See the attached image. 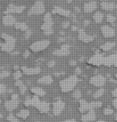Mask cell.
<instances>
[{
    "mask_svg": "<svg viewBox=\"0 0 117 122\" xmlns=\"http://www.w3.org/2000/svg\"><path fill=\"white\" fill-rule=\"evenodd\" d=\"M71 29H72V30H79L78 27H76L75 26H72V27H71Z\"/></svg>",
    "mask_w": 117,
    "mask_h": 122,
    "instance_id": "f5cc1de1",
    "label": "cell"
},
{
    "mask_svg": "<svg viewBox=\"0 0 117 122\" xmlns=\"http://www.w3.org/2000/svg\"><path fill=\"white\" fill-rule=\"evenodd\" d=\"M103 94H104V89L99 88L94 92V94H93V97L94 98H99V97H101Z\"/></svg>",
    "mask_w": 117,
    "mask_h": 122,
    "instance_id": "f1b7e54d",
    "label": "cell"
},
{
    "mask_svg": "<svg viewBox=\"0 0 117 122\" xmlns=\"http://www.w3.org/2000/svg\"><path fill=\"white\" fill-rule=\"evenodd\" d=\"M96 8H97L96 2L92 1V2H89V3H87L84 4L83 10L85 13H91V12L94 11Z\"/></svg>",
    "mask_w": 117,
    "mask_h": 122,
    "instance_id": "e0dca14e",
    "label": "cell"
},
{
    "mask_svg": "<svg viewBox=\"0 0 117 122\" xmlns=\"http://www.w3.org/2000/svg\"><path fill=\"white\" fill-rule=\"evenodd\" d=\"M63 122H76L74 120H69V121H63Z\"/></svg>",
    "mask_w": 117,
    "mask_h": 122,
    "instance_id": "11a10c76",
    "label": "cell"
},
{
    "mask_svg": "<svg viewBox=\"0 0 117 122\" xmlns=\"http://www.w3.org/2000/svg\"><path fill=\"white\" fill-rule=\"evenodd\" d=\"M19 92H20V94L21 95H23L25 94V92H27V87L25 86V84H21L20 86L19 87Z\"/></svg>",
    "mask_w": 117,
    "mask_h": 122,
    "instance_id": "e575fe53",
    "label": "cell"
},
{
    "mask_svg": "<svg viewBox=\"0 0 117 122\" xmlns=\"http://www.w3.org/2000/svg\"><path fill=\"white\" fill-rule=\"evenodd\" d=\"M50 44V41L44 40H39L37 42H34L30 46V49L33 52H39L43 50L46 49Z\"/></svg>",
    "mask_w": 117,
    "mask_h": 122,
    "instance_id": "277c9868",
    "label": "cell"
},
{
    "mask_svg": "<svg viewBox=\"0 0 117 122\" xmlns=\"http://www.w3.org/2000/svg\"><path fill=\"white\" fill-rule=\"evenodd\" d=\"M52 13H54V14H58L64 17H69L71 15L69 10L63 9V8L59 7V6H55L54 9L52 10Z\"/></svg>",
    "mask_w": 117,
    "mask_h": 122,
    "instance_id": "ffe728a7",
    "label": "cell"
},
{
    "mask_svg": "<svg viewBox=\"0 0 117 122\" xmlns=\"http://www.w3.org/2000/svg\"><path fill=\"white\" fill-rule=\"evenodd\" d=\"M116 46V43L114 42H107L104 43V44H103L100 47V49L102 51H110V50H112L113 47Z\"/></svg>",
    "mask_w": 117,
    "mask_h": 122,
    "instance_id": "d4e9b609",
    "label": "cell"
},
{
    "mask_svg": "<svg viewBox=\"0 0 117 122\" xmlns=\"http://www.w3.org/2000/svg\"><path fill=\"white\" fill-rule=\"evenodd\" d=\"M75 11L76 12V13H79L80 12V9H79V7H77V6H76V7H75Z\"/></svg>",
    "mask_w": 117,
    "mask_h": 122,
    "instance_id": "816d5d0a",
    "label": "cell"
},
{
    "mask_svg": "<svg viewBox=\"0 0 117 122\" xmlns=\"http://www.w3.org/2000/svg\"><path fill=\"white\" fill-rule=\"evenodd\" d=\"M53 82V78L51 76H45L38 80V83L40 84H51Z\"/></svg>",
    "mask_w": 117,
    "mask_h": 122,
    "instance_id": "603a6c76",
    "label": "cell"
},
{
    "mask_svg": "<svg viewBox=\"0 0 117 122\" xmlns=\"http://www.w3.org/2000/svg\"><path fill=\"white\" fill-rule=\"evenodd\" d=\"M91 105V108L92 109H94V108H100L102 106V102L100 101H92L90 103Z\"/></svg>",
    "mask_w": 117,
    "mask_h": 122,
    "instance_id": "f546056e",
    "label": "cell"
},
{
    "mask_svg": "<svg viewBox=\"0 0 117 122\" xmlns=\"http://www.w3.org/2000/svg\"><path fill=\"white\" fill-rule=\"evenodd\" d=\"M78 83V77L76 76H71L66 79L63 80L59 83V86L63 92H68L73 90Z\"/></svg>",
    "mask_w": 117,
    "mask_h": 122,
    "instance_id": "6da1fadb",
    "label": "cell"
},
{
    "mask_svg": "<svg viewBox=\"0 0 117 122\" xmlns=\"http://www.w3.org/2000/svg\"><path fill=\"white\" fill-rule=\"evenodd\" d=\"M22 71H23V73L26 74V75H37L40 72V67H32V68H30V67H21Z\"/></svg>",
    "mask_w": 117,
    "mask_h": 122,
    "instance_id": "5bb4252c",
    "label": "cell"
},
{
    "mask_svg": "<svg viewBox=\"0 0 117 122\" xmlns=\"http://www.w3.org/2000/svg\"><path fill=\"white\" fill-rule=\"evenodd\" d=\"M10 71H6V70L2 71L1 72H0V79H4V78H6V77H8V76H10Z\"/></svg>",
    "mask_w": 117,
    "mask_h": 122,
    "instance_id": "d6a6232c",
    "label": "cell"
},
{
    "mask_svg": "<svg viewBox=\"0 0 117 122\" xmlns=\"http://www.w3.org/2000/svg\"><path fill=\"white\" fill-rule=\"evenodd\" d=\"M23 84V83L22 82L21 80H16V82H15V86H18V87H19V86L21 85V84Z\"/></svg>",
    "mask_w": 117,
    "mask_h": 122,
    "instance_id": "c3c4849f",
    "label": "cell"
},
{
    "mask_svg": "<svg viewBox=\"0 0 117 122\" xmlns=\"http://www.w3.org/2000/svg\"><path fill=\"white\" fill-rule=\"evenodd\" d=\"M29 56H30V51H28V50H27V51H25V52L23 53V57H24L25 59H27Z\"/></svg>",
    "mask_w": 117,
    "mask_h": 122,
    "instance_id": "f6af8a7d",
    "label": "cell"
},
{
    "mask_svg": "<svg viewBox=\"0 0 117 122\" xmlns=\"http://www.w3.org/2000/svg\"><path fill=\"white\" fill-rule=\"evenodd\" d=\"M69 26H70V23H69L68 21H66V22H63V23H62V27L63 28H68Z\"/></svg>",
    "mask_w": 117,
    "mask_h": 122,
    "instance_id": "b9f144b4",
    "label": "cell"
},
{
    "mask_svg": "<svg viewBox=\"0 0 117 122\" xmlns=\"http://www.w3.org/2000/svg\"><path fill=\"white\" fill-rule=\"evenodd\" d=\"M90 24V21L89 20H84L83 21V25L85 26V27H87V26H88Z\"/></svg>",
    "mask_w": 117,
    "mask_h": 122,
    "instance_id": "f907efd6",
    "label": "cell"
},
{
    "mask_svg": "<svg viewBox=\"0 0 117 122\" xmlns=\"http://www.w3.org/2000/svg\"><path fill=\"white\" fill-rule=\"evenodd\" d=\"M1 37L5 40V43L0 44V48H1L2 51L6 52L12 51L15 49V39L11 36H9V35L5 33L2 34Z\"/></svg>",
    "mask_w": 117,
    "mask_h": 122,
    "instance_id": "7a4b0ae2",
    "label": "cell"
},
{
    "mask_svg": "<svg viewBox=\"0 0 117 122\" xmlns=\"http://www.w3.org/2000/svg\"><path fill=\"white\" fill-rule=\"evenodd\" d=\"M64 40H65V39H64V38H62V37H60V38L58 40V42H63Z\"/></svg>",
    "mask_w": 117,
    "mask_h": 122,
    "instance_id": "db71d44e",
    "label": "cell"
},
{
    "mask_svg": "<svg viewBox=\"0 0 117 122\" xmlns=\"http://www.w3.org/2000/svg\"><path fill=\"white\" fill-rule=\"evenodd\" d=\"M45 11V5L42 1H37L35 2V3L30 8L29 11H28V15H39L43 14Z\"/></svg>",
    "mask_w": 117,
    "mask_h": 122,
    "instance_id": "3957f363",
    "label": "cell"
},
{
    "mask_svg": "<svg viewBox=\"0 0 117 122\" xmlns=\"http://www.w3.org/2000/svg\"><path fill=\"white\" fill-rule=\"evenodd\" d=\"M55 64H56V62L55 60H51V61H49V62H48L47 66H48L49 67H55Z\"/></svg>",
    "mask_w": 117,
    "mask_h": 122,
    "instance_id": "60d3db41",
    "label": "cell"
},
{
    "mask_svg": "<svg viewBox=\"0 0 117 122\" xmlns=\"http://www.w3.org/2000/svg\"><path fill=\"white\" fill-rule=\"evenodd\" d=\"M18 68H19V67H17V66L15 67V70H16V69H18Z\"/></svg>",
    "mask_w": 117,
    "mask_h": 122,
    "instance_id": "6f0895ef",
    "label": "cell"
},
{
    "mask_svg": "<svg viewBox=\"0 0 117 122\" xmlns=\"http://www.w3.org/2000/svg\"><path fill=\"white\" fill-rule=\"evenodd\" d=\"M11 99H12V100H18V99H19L18 95H17V94H13V95L11 96Z\"/></svg>",
    "mask_w": 117,
    "mask_h": 122,
    "instance_id": "681fc988",
    "label": "cell"
},
{
    "mask_svg": "<svg viewBox=\"0 0 117 122\" xmlns=\"http://www.w3.org/2000/svg\"><path fill=\"white\" fill-rule=\"evenodd\" d=\"M6 91V87L3 84H0V95L5 93Z\"/></svg>",
    "mask_w": 117,
    "mask_h": 122,
    "instance_id": "ab89813d",
    "label": "cell"
},
{
    "mask_svg": "<svg viewBox=\"0 0 117 122\" xmlns=\"http://www.w3.org/2000/svg\"><path fill=\"white\" fill-rule=\"evenodd\" d=\"M106 18H107V21L108 22V23H113L116 20V17H115L114 15H112V14H108V15H107Z\"/></svg>",
    "mask_w": 117,
    "mask_h": 122,
    "instance_id": "1f68e13d",
    "label": "cell"
},
{
    "mask_svg": "<svg viewBox=\"0 0 117 122\" xmlns=\"http://www.w3.org/2000/svg\"><path fill=\"white\" fill-rule=\"evenodd\" d=\"M19 100H10L5 102V108L7 111H13L18 107Z\"/></svg>",
    "mask_w": 117,
    "mask_h": 122,
    "instance_id": "9a60e30c",
    "label": "cell"
},
{
    "mask_svg": "<svg viewBox=\"0 0 117 122\" xmlns=\"http://www.w3.org/2000/svg\"><path fill=\"white\" fill-rule=\"evenodd\" d=\"M94 38H95L94 36H89V35L86 34L83 30L79 29V30H78V39H79L80 41H82V42L90 43L94 40Z\"/></svg>",
    "mask_w": 117,
    "mask_h": 122,
    "instance_id": "52a82bcc",
    "label": "cell"
},
{
    "mask_svg": "<svg viewBox=\"0 0 117 122\" xmlns=\"http://www.w3.org/2000/svg\"><path fill=\"white\" fill-rule=\"evenodd\" d=\"M102 1H105V0H102Z\"/></svg>",
    "mask_w": 117,
    "mask_h": 122,
    "instance_id": "be15d7a7",
    "label": "cell"
},
{
    "mask_svg": "<svg viewBox=\"0 0 117 122\" xmlns=\"http://www.w3.org/2000/svg\"><path fill=\"white\" fill-rule=\"evenodd\" d=\"M31 92L34 96H37V97H43L46 92L43 90V88H38V87H34V88H32L31 89Z\"/></svg>",
    "mask_w": 117,
    "mask_h": 122,
    "instance_id": "cb8c5ba5",
    "label": "cell"
},
{
    "mask_svg": "<svg viewBox=\"0 0 117 122\" xmlns=\"http://www.w3.org/2000/svg\"><path fill=\"white\" fill-rule=\"evenodd\" d=\"M60 34H61V35H64V32L63 31H60Z\"/></svg>",
    "mask_w": 117,
    "mask_h": 122,
    "instance_id": "9f6ffc18",
    "label": "cell"
},
{
    "mask_svg": "<svg viewBox=\"0 0 117 122\" xmlns=\"http://www.w3.org/2000/svg\"><path fill=\"white\" fill-rule=\"evenodd\" d=\"M13 76H14V79H15V80H19V79H20V78L22 77V73H21V71H19V70H16V71L14 73V75H13Z\"/></svg>",
    "mask_w": 117,
    "mask_h": 122,
    "instance_id": "d590c367",
    "label": "cell"
},
{
    "mask_svg": "<svg viewBox=\"0 0 117 122\" xmlns=\"http://www.w3.org/2000/svg\"><path fill=\"white\" fill-rule=\"evenodd\" d=\"M25 10V6H16V5H13L10 4L7 6L6 10L4 11L5 15H9L11 13H15V14H20Z\"/></svg>",
    "mask_w": 117,
    "mask_h": 122,
    "instance_id": "8992f818",
    "label": "cell"
},
{
    "mask_svg": "<svg viewBox=\"0 0 117 122\" xmlns=\"http://www.w3.org/2000/svg\"><path fill=\"white\" fill-rule=\"evenodd\" d=\"M72 96H73V97L75 98V99H79V98L81 97V92L79 90H75Z\"/></svg>",
    "mask_w": 117,
    "mask_h": 122,
    "instance_id": "8d00e7d4",
    "label": "cell"
},
{
    "mask_svg": "<svg viewBox=\"0 0 117 122\" xmlns=\"http://www.w3.org/2000/svg\"><path fill=\"white\" fill-rule=\"evenodd\" d=\"M43 21L44 23H47V22H53L52 18H51V14L50 12L46 13L44 15V18H43Z\"/></svg>",
    "mask_w": 117,
    "mask_h": 122,
    "instance_id": "4dcf8cb0",
    "label": "cell"
},
{
    "mask_svg": "<svg viewBox=\"0 0 117 122\" xmlns=\"http://www.w3.org/2000/svg\"><path fill=\"white\" fill-rule=\"evenodd\" d=\"M69 64L71 65V66H75V65H76V61L72 60H70L69 61Z\"/></svg>",
    "mask_w": 117,
    "mask_h": 122,
    "instance_id": "bcb514c9",
    "label": "cell"
},
{
    "mask_svg": "<svg viewBox=\"0 0 117 122\" xmlns=\"http://www.w3.org/2000/svg\"><path fill=\"white\" fill-rule=\"evenodd\" d=\"M112 97H113L117 98V88H116L112 92Z\"/></svg>",
    "mask_w": 117,
    "mask_h": 122,
    "instance_id": "7bdbcfd3",
    "label": "cell"
},
{
    "mask_svg": "<svg viewBox=\"0 0 117 122\" xmlns=\"http://www.w3.org/2000/svg\"><path fill=\"white\" fill-rule=\"evenodd\" d=\"M52 25H53V22H48V23H44L41 27L44 34L46 36H50V35L53 34V29H52Z\"/></svg>",
    "mask_w": 117,
    "mask_h": 122,
    "instance_id": "2e32d148",
    "label": "cell"
},
{
    "mask_svg": "<svg viewBox=\"0 0 117 122\" xmlns=\"http://www.w3.org/2000/svg\"><path fill=\"white\" fill-rule=\"evenodd\" d=\"M36 122H40V121H36Z\"/></svg>",
    "mask_w": 117,
    "mask_h": 122,
    "instance_id": "e7e4bbea",
    "label": "cell"
},
{
    "mask_svg": "<svg viewBox=\"0 0 117 122\" xmlns=\"http://www.w3.org/2000/svg\"><path fill=\"white\" fill-rule=\"evenodd\" d=\"M101 8L103 10H107V11H110V10H114L115 8L117 7V5H116L114 3H110V2H102L101 4Z\"/></svg>",
    "mask_w": 117,
    "mask_h": 122,
    "instance_id": "44dd1931",
    "label": "cell"
},
{
    "mask_svg": "<svg viewBox=\"0 0 117 122\" xmlns=\"http://www.w3.org/2000/svg\"><path fill=\"white\" fill-rule=\"evenodd\" d=\"M52 108H53V114L55 116H58L60 114L63 110L64 108L65 104L64 102H63L62 101H57L55 103H53L52 104Z\"/></svg>",
    "mask_w": 117,
    "mask_h": 122,
    "instance_id": "ba28073f",
    "label": "cell"
},
{
    "mask_svg": "<svg viewBox=\"0 0 117 122\" xmlns=\"http://www.w3.org/2000/svg\"><path fill=\"white\" fill-rule=\"evenodd\" d=\"M103 64L107 65V66H111V65H116V66H117V54L110 56L107 58H104Z\"/></svg>",
    "mask_w": 117,
    "mask_h": 122,
    "instance_id": "d6986e66",
    "label": "cell"
},
{
    "mask_svg": "<svg viewBox=\"0 0 117 122\" xmlns=\"http://www.w3.org/2000/svg\"><path fill=\"white\" fill-rule=\"evenodd\" d=\"M14 26L17 30H20L23 31H26L28 29L27 25L25 23H16Z\"/></svg>",
    "mask_w": 117,
    "mask_h": 122,
    "instance_id": "83f0119b",
    "label": "cell"
},
{
    "mask_svg": "<svg viewBox=\"0 0 117 122\" xmlns=\"http://www.w3.org/2000/svg\"><path fill=\"white\" fill-rule=\"evenodd\" d=\"M37 109L41 113H47L49 112L50 110V104L47 102L40 101L37 105H36Z\"/></svg>",
    "mask_w": 117,
    "mask_h": 122,
    "instance_id": "ac0fdd59",
    "label": "cell"
},
{
    "mask_svg": "<svg viewBox=\"0 0 117 122\" xmlns=\"http://www.w3.org/2000/svg\"><path fill=\"white\" fill-rule=\"evenodd\" d=\"M30 115V112L29 110L27 109H22L20 110L19 112L17 113V117L19 118H21V119H26L29 117Z\"/></svg>",
    "mask_w": 117,
    "mask_h": 122,
    "instance_id": "4316f807",
    "label": "cell"
},
{
    "mask_svg": "<svg viewBox=\"0 0 117 122\" xmlns=\"http://www.w3.org/2000/svg\"><path fill=\"white\" fill-rule=\"evenodd\" d=\"M91 105L90 103H88L87 101H83V100H81L79 101V111L81 112H85L86 111H89L91 110Z\"/></svg>",
    "mask_w": 117,
    "mask_h": 122,
    "instance_id": "7402d4cb",
    "label": "cell"
},
{
    "mask_svg": "<svg viewBox=\"0 0 117 122\" xmlns=\"http://www.w3.org/2000/svg\"><path fill=\"white\" fill-rule=\"evenodd\" d=\"M106 83V78L102 75H96L90 79V84L96 87H103Z\"/></svg>",
    "mask_w": 117,
    "mask_h": 122,
    "instance_id": "5b68a950",
    "label": "cell"
},
{
    "mask_svg": "<svg viewBox=\"0 0 117 122\" xmlns=\"http://www.w3.org/2000/svg\"><path fill=\"white\" fill-rule=\"evenodd\" d=\"M7 121H9L10 122H19L17 117L13 116V115H11V114L9 115V116L7 117Z\"/></svg>",
    "mask_w": 117,
    "mask_h": 122,
    "instance_id": "f35d334b",
    "label": "cell"
},
{
    "mask_svg": "<svg viewBox=\"0 0 117 122\" xmlns=\"http://www.w3.org/2000/svg\"><path fill=\"white\" fill-rule=\"evenodd\" d=\"M75 74L76 75H79V74H81V68L80 67H76V69H75Z\"/></svg>",
    "mask_w": 117,
    "mask_h": 122,
    "instance_id": "7dc6e473",
    "label": "cell"
},
{
    "mask_svg": "<svg viewBox=\"0 0 117 122\" xmlns=\"http://www.w3.org/2000/svg\"><path fill=\"white\" fill-rule=\"evenodd\" d=\"M112 105L116 109H117V98H115V99L112 101Z\"/></svg>",
    "mask_w": 117,
    "mask_h": 122,
    "instance_id": "ee69618b",
    "label": "cell"
},
{
    "mask_svg": "<svg viewBox=\"0 0 117 122\" xmlns=\"http://www.w3.org/2000/svg\"><path fill=\"white\" fill-rule=\"evenodd\" d=\"M31 35H32V31H31V30L27 29V30L25 31V34H24V39H25V40H29L30 37L31 36Z\"/></svg>",
    "mask_w": 117,
    "mask_h": 122,
    "instance_id": "74e56055",
    "label": "cell"
},
{
    "mask_svg": "<svg viewBox=\"0 0 117 122\" xmlns=\"http://www.w3.org/2000/svg\"><path fill=\"white\" fill-rule=\"evenodd\" d=\"M103 17H104V15L102 12H96L93 15V19H94V21L96 22V23H101L102 21H103Z\"/></svg>",
    "mask_w": 117,
    "mask_h": 122,
    "instance_id": "484cf974",
    "label": "cell"
},
{
    "mask_svg": "<svg viewBox=\"0 0 117 122\" xmlns=\"http://www.w3.org/2000/svg\"><path fill=\"white\" fill-rule=\"evenodd\" d=\"M69 48H70V46H69L68 44L62 45L61 47H60V49L55 50V51L53 52V54L55 56H68L69 54H70Z\"/></svg>",
    "mask_w": 117,
    "mask_h": 122,
    "instance_id": "30bf717a",
    "label": "cell"
},
{
    "mask_svg": "<svg viewBox=\"0 0 117 122\" xmlns=\"http://www.w3.org/2000/svg\"><path fill=\"white\" fill-rule=\"evenodd\" d=\"M98 122H107V121H99Z\"/></svg>",
    "mask_w": 117,
    "mask_h": 122,
    "instance_id": "680465c9",
    "label": "cell"
},
{
    "mask_svg": "<svg viewBox=\"0 0 117 122\" xmlns=\"http://www.w3.org/2000/svg\"><path fill=\"white\" fill-rule=\"evenodd\" d=\"M103 60H104V58L101 55L99 54H96L93 57H92L88 60V63L91 64H93V65H101V64H103Z\"/></svg>",
    "mask_w": 117,
    "mask_h": 122,
    "instance_id": "4fadbf2b",
    "label": "cell"
},
{
    "mask_svg": "<svg viewBox=\"0 0 117 122\" xmlns=\"http://www.w3.org/2000/svg\"><path fill=\"white\" fill-rule=\"evenodd\" d=\"M116 79H117V74H116Z\"/></svg>",
    "mask_w": 117,
    "mask_h": 122,
    "instance_id": "94428289",
    "label": "cell"
},
{
    "mask_svg": "<svg viewBox=\"0 0 117 122\" xmlns=\"http://www.w3.org/2000/svg\"><path fill=\"white\" fill-rule=\"evenodd\" d=\"M96 112H95L94 109H91L88 111L86 114H84L81 117V121L83 122H90L94 121L96 120Z\"/></svg>",
    "mask_w": 117,
    "mask_h": 122,
    "instance_id": "8fae6325",
    "label": "cell"
},
{
    "mask_svg": "<svg viewBox=\"0 0 117 122\" xmlns=\"http://www.w3.org/2000/svg\"><path fill=\"white\" fill-rule=\"evenodd\" d=\"M0 104H1V100H0Z\"/></svg>",
    "mask_w": 117,
    "mask_h": 122,
    "instance_id": "6125c7cd",
    "label": "cell"
},
{
    "mask_svg": "<svg viewBox=\"0 0 117 122\" xmlns=\"http://www.w3.org/2000/svg\"><path fill=\"white\" fill-rule=\"evenodd\" d=\"M101 32L103 37L105 38H112L116 35V31H115L114 28H112L109 26H103L101 27Z\"/></svg>",
    "mask_w": 117,
    "mask_h": 122,
    "instance_id": "9c48e42d",
    "label": "cell"
},
{
    "mask_svg": "<svg viewBox=\"0 0 117 122\" xmlns=\"http://www.w3.org/2000/svg\"><path fill=\"white\" fill-rule=\"evenodd\" d=\"M103 114L105 116H110V115L113 114V110L110 108H106L103 109Z\"/></svg>",
    "mask_w": 117,
    "mask_h": 122,
    "instance_id": "836d02e7",
    "label": "cell"
},
{
    "mask_svg": "<svg viewBox=\"0 0 117 122\" xmlns=\"http://www.w3.org/2000/svg\"><path fill=\"white\" fill-rule=\"evenodd\" d=\"M115 120H116V121H117V117H116V118H115Z\"/></svg>",
    "mask_w": 117,
    "mask_h": 122,
    "instance_id": "91938a15",
    "label": "cell"
},
{
    "mask_svg": "<svg viewBox=\"0 0 117 122\" xmlns=\"http://www.w3.org/2000/svg\"><path fill=\"white\" fill-rule=\"evenodd\" d=\"M3 23L6 27H11L16 23V19L11 15H6L3 18Z\"/></svg>",
    "mask_w": 117,
    "mask_h": 122,
    "instance_id": "7c38bea8",
    "label": "cell"
}]
</instances>
